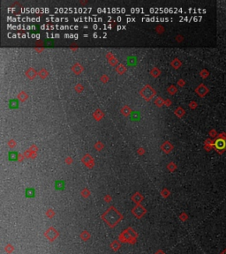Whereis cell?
<instances>
[{
    "instance_id": "cell-1",
    "label": "cell",
    "mask_w": 226,
    "mask_h": 254,
    "mask_svg": "<svg viewBox=\"0 0 226 254\" xmlns=\"http://www.w3.org/2000/svg\"><path fill=\"white\" fill-rule=\"evenodd\" d=\"M215 148H216L219 153H222L224 150H226V140L224 139H217L214 143Z\"/></svg>"
},
{
    "instance_id": "cell-4",
    "label": "cell",
    "mask_w": 226,
    "mask_h": 254,
    "mask_svg": "<svg viewBox=\"0 0 226 254\" xmlns=\"http://www.w3.org/2000/svg\"><path fill=\"white\" fill-rule=\"evenodd\" d=\"M220 254H226V249H225V250H224V252H222Z\"/></svg>"
},
{
    "instance_id": "cell-3",
    "label": "cell",
    "mask_w": 226,
    "mask_h": 254,
    "mask_svg": "<svg viewBox=\"0 0 226 254\" xmlns=\"http://www.w3.org/2000/svg\"><path fill=\"white\" fill-rule=\"evenodd\" d=\"M27 195L28 196L34 195V190H27Z\"/></svg>"
},
{
    "instance_id": "cell-2",
    "label": "cell",
    "mask_w": 226,
    "mask_h": 254,
    "mask_svg": "<svg viewBox=\"0 0 226 254\" xmlns=\"http://www.w3.org/2000/svg\"><path fill=\"white\" fill-rule=\"evenodd\" d=\"M10 107L11 108H17V106H18V103H17V101H14V100H12L10 102Z\"/></svg>"
}]
</instances>
